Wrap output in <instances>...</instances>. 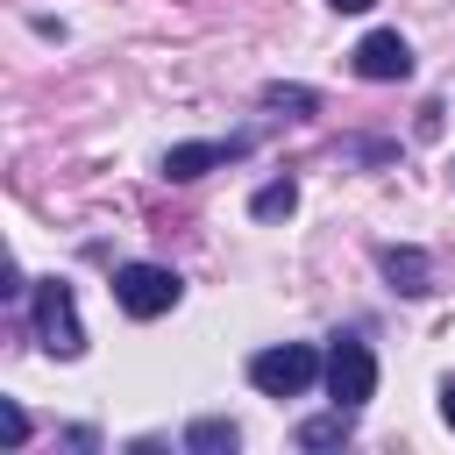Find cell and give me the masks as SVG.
<instances>
[{
    "instance_id": "obj_1",
    "label": "cell",
    "mask_w": 455,
    "mask_h": 455,
    "mask_svg": "<svg viewBox=\"0 0 455 455\" xmlns=\"http://www.w3.org/2000/svg\"><path fill=\"white\" fill-rule=\"evenodd\" d=\"M28 313H36V341L50 348V355H85V327H78V299H71V284L64 277H43L36 291H28Z\"/></svg>"
},
{
    "instance_id": "obj_2",
    "label": "cell",
    "mask_w": 455,
    "mask_h": 455,
    "mask_svg": "<svg viewBox=\"0 0 455 455\" xmlns=\"http://www.w3.org/2000/svg\"><path fill=\"white\" fill-rule=\"evenodd\" d=\"M313 377H327V363L306 348V341H284V348H256L249 355V384L263 398H299Z\"/></svg>"
},
{
    "instance_id": "obj_3",
    "label": "cell",
    "mask_w": 455,
    "mask_h": 455,
    "mask_svg": "<svg viewBox=\"0 0 455 455\" xmlns=\"http://www.w3.org/2000/svg\"><path fill=\"white\" fill-rule=\"evenodd\" d=\"M178 270H164V263H121L114 270V299H121V313L128 320H156V313H171L178 306Z\"/></svg>"
},
{
    "instance_id": "obj_4",
    "label": "cell",
    "mask_w": 455,
    "mask_h": 455,
    "mask_svg": "<svg viewBox=\"0 0 455 455\" xmlns=\"http://www.w3.org/2000/svg\"><path fill=\"white\" fill-rule=\"evenodd\" d=\"M377 391V355H370V341H355V334H341L334 348H327V398L334 405H363Z\"/></svg>"
},
{
    "instance_id": "obj_5",
    "label": "cell",
    "mask_w": 455,
    "mask_h": 455,
    "mask_svg": "<svg viewBox=\"0 0 455 455\" xmlns=\"http://www.w3.org/2000/svg\"><path fill=\"white\" fill-rule=\"evenodd\" d=\"M355 71H363L370 85H391V78H405V71H412V50H405V36H391V28L363 36V43H355Z\"/></svg>"
},
{
    "instance_id": "obj_6",
    "label": "cell",
    "mask_w": 455,
    "mask_h": 455,
    "mask_svg": "<svg viewBox=\"0 0 455 455\" xmlns=\"http://www.w3.org/2000/svg\"><path fill=\"white\" fill-rule=\"evenodd\" d=\"M242 149H249L242 135H228V142H178V149L164 156V178H171V185H185V178H206L213 164H235Z\"/></svg>"
},
{
    "instance_id": "obj_7",
    "label": "cell",
    "mask_w": 455,
    "mask_h": 455,
    "mask_svg": "<svg viewBox=\"0 0 455 455\" xmlns=\"http://www.w3.org/2000/svg\"><path fill=\"white\" fill-rule=\"evenodd\" d=\"M384 277L405 291V299H419V291H434V263L419 256V249H384Z\"/></svg>"
},
{
    "instance_id": "obj_8",
    "label": "cell",
    "mask_w": 455,
    "mask_h": 455,
    "mask_svg": "<svg viewBox=\"0 0 455 455\" xmlns=\"http://www.w3.org/2000/svg\"><path fill=\"white\" fill-rule=\"evenodd\" d=\"M348 434H355V419H348V405H334V412H320V419L299 427V448H341Z\"/></svg>"
},
{
    "instance_id": "obj_9",
    "label": "cell",
    "mask_w": 455,
    "mask_h": 455,
    "mask_svg": "<svg viewBox=\"0 0 455 455\" xmlns=\"http://www.w3.org/2000/svg\"><path fill=\"white\" fill-rule=\"evenodd\" d=\"M242 434H235V419H192L185 427V448L192 455H220V448H235Z\"/></svg>"
},
{
    "instance_id": "obj_10",
    "label": "cell",
    "mask_w": 455,
    "mask_h": 455,
    "mask_svg": "<svg viewBox=\"0 0 455 455\" xmlns=\"http://www.w3.org/2000/svg\"><path fill=\"white\" fill-rule=\"evenodd\" d=\"M291 206H299V185H291V178H277V185H263V192L249 199L256 220H277V213H291Z\"/></svg>"
},
{
    "instance_id": "obj_11",
    "label": "cell",
    "mask_w": 455,
    "mask_h": 455,
    "mask_svg": "<svg viewBox=\"0 0 455 455\" xmlns=\"http://www.w3.org/2000/svg\"><path fill=\"white\" fill-rule=\"evenodd\" d=\"M270 107H313V92H299V85H291V92H284V85H270Z\"/></svg>"
},
{
    "instance_id": "obj_12",
    "label": "cell",
    "mask_w": 455,
    "mask_h": 455,
    "mask_svg": "<svg viewBox=\"0 0 455 455\" xmlns=\"http://www.w3.org/2000/svg\"><path fill=\"white\" fill-rule=\"evenodd\" d=\"M327 7H334V14H370L377 0H327Z\"/></svg>"
},
{
    "instance_id": "obj_13",
    "label": "cell",
    "mask_w": 455,
    "mask_h": 455,
    "mask_svg": "<svg viewBox=\"0 0 455 455\" xmlns=\"http://www.w3.org/2000/svg\"><path fill=\"white\" fill-rule=\"evenodd\" d=\"M441 419H448V427H455V377H448V384H441Z\"/></svg>"
}]
</instances>
